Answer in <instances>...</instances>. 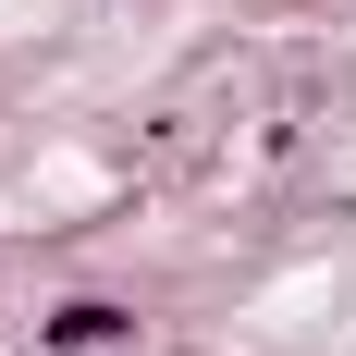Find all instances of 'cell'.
<instances>
[{
	"mask_svg": "<svg viewBox=\"0 0 356 356\" xmlns=\"http://www.w3.org/2000/svg\"><path fill=\"white\" fill-rule=\"evenodd\" d=\"M123 332H136L123 307H99V295H74L62 320H49V344H62V356H99V344H123Z\"/></svg>",
	"mask_w": 356,
	"mask_h": 356,
	"instance_id": "1",
	"label": "cell"
}]
</instances>
